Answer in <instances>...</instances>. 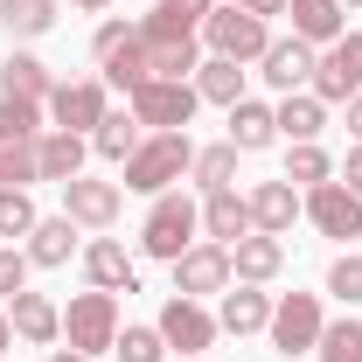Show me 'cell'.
Segmentation results:
<instances>
[{
    "mask_svg": "<svg viewBox=\"0 0 362 362\" xmlns=\"http://www.w3.org/2000/svg\"><path fill=\"white\" fill-rule=\"evenodd\" d=\"M188 168H195L188 133H153V139H139V146H133V160H126V188H133V195H168Z\"/></svg>",
    "mask_w": 362,
    "mask_h": 362,
    "instance_id": "obj_1",
    "label": "cell"
},
{
    "mask_svg": "<svg viewBox=\"0 0 362 362\" xmlns=\"http://www.w3.org/2000/svg\"><path fill=\"white\" fill-rule=\"evenodd\" d=\"M195 230H202V209L188 202V195H153V209H146V230H139V244H146V258H168L175 265L181 251L195 244Z\"/></svg>",
    "mask_w": 362,
    "mask_h": 362,
    "instance_id": "obj_2",
    "label": "cell"
},
{
    "mask_svg": "<svg viewBox=\"0 0 362 362\" xmlns=\"http://www.w3.org/2000/svg\"><path fill=\"white\" fill-rule=\"evenodd\" d=\"M202 42H209V56L251 63V56H265V49H272V35H265V14H251V7H209Z\"/></svg>",
    "mask_w": 362,
    "mask_h": 362,
    "instance_id": "obj_3",
    "label": "cell"
},
{
    "mask_svg": "<svg viewBox=\"0 0 362 362\" xmlns=\"http://www.w3.org/2000/svg\"><path fill=\"white\" fill-rule=\"evenodd\" d=\"M63 334H70L77 356L112 349V341H119V293H77L70 314H63Z\"/></svg>",
    "mask_w": 362,
    "mask_h": 362,
    "instance_id": "obj_4",
    "label": "cell"
},
{
    "mask_svg": "<svg viewBox=\"0 0 362 362\" xmlns=\"http://www.w3.org/2000/svg\"><path fill=\"white\" fill-rule=\"evenodd\" d=\"M195 84H175V77H146L133 90V119L139 126H153V133H181L188 119H195Z\"/></svg>",
    "mask_w": 362,
    "mask_h": 362,
    "instance_id": "obj_5",
    "label": "cell"
},
{
    "mask_svg": "<svg viewBox=\"0 0 362 362\" xmlns=\"http://www.w3.org/2000/svg\"><path fill=\"white\" fill-rule=\"evenodd\" d=\"M320 300L314 293H286V300H272V349L279 356H307V349H320Z\"/></svg>",
    "mask_w": 362,
    "mask_h": 362,
    "instance_id": "obj_6",
    "label": "cell"
},
{
    "mask_svg": "<svg viewBox=\"0 0 362 362\" xmlns=\"http://www.w3.org/2000/svg\"><path fill=\"white\" fill-rule=\"evenodd\" d=\"M362 90V35L327 42V56H314V98L320 105H349Z\"/></svg>",
    "mask_w": 362,
    "mask_h": 362,
    "instance_id": "obj_7",
    "label": "cell"
},
{
    "mask_svg": "<svg viewBox=\"0 0 362 362\" xmlns=\"http://www.w3.org/2000/svg\"><path fill=\"white\" fill-rule=\"evenodd\" d=\"M230 244H188L175 258V293L181 300H202V293H230Z\"/></svg>",
    "mask_w": 362,
    "mask_h": 362,
    "instance_id": "obj_8",
    "label": "cell"
},
{
    "mask_svg": "<svg viewBox=\"0 0 362 362\" xmlns=\"http://www.w3.org/2000/svg\"><path fill=\"white\" fill-rule=\"evenodd\" d=\"M300 209L314 216L320 237H341V244H349V237H362V195H356V188H341V181H314Z\"/></svg>",
    "mask_w": 362,
    "mask_h": 362,
    "instance_id": "obj_9",
    "label": "cell"
},
{
    "mask_svg": "<svg viewBox=\"0 0 362 362\" xmlns=\"http://www.w3.org/2000/svg\"><path fill=\"white\" fill-rule=\"evenodd\" d=\"M119 209H126V188H119V181H90V175L63 181V216H70V223L112 230V223H119Z\"/></svg>",
    "mask_w": 362,
    "mask_h": 362,
    "instance_id": "obj_10",
    "label": "cell"
},
{
    "mask_svg": "<svg viewBox=\"0 0 362 362\" xmlns=\"http://www.w3.org/2000/svg\"><path fill=\"white\" fill-rule=\"evenodd\" d=\"M49 112H56L63 133H98V119H105L112 105H105V84H98V77H77V84L49 90Z\"/></svg>",
    "mask_w": 362,
    "mask_h": 362,
    "instance_id": "obj_11",
    "label": "cell"
},
{
    "mask_svg": "<svg viewBox=\"0 0 362 362\" xmlns=\"http://www.w3.org/2000/svg\"><path fill=\"white\" fill-rule=\"evenodd\" d=\"M153 327H160V341H168V349H181V356H202V349L216 341V320L202 314V300H181V293L160 307V320H153Z\"/></svg>",
    "mask_w": 362,
    "mask_h": 362,
    "instance_id": "obj_12",
    "label": "cell"
},
{
    "mask_svg": "<svg viewBox=\"0 0 362 362\" xmlns=\"http://www.w3.org/2000/svg\"><path fill=\"white\" fill-rule=\"evenodd\" d=\"M7 327H14L21 341L49 349V341L63 334V307H56L49 293H14V300H7Z\"/></svg>",
    "mask_w": 362,
    "mask_h": 362,
    "instance_id": "obj_13",
    "label": "cell"
},
{
    "mask_svg": "<svg viewBox=\"0 0 362 362\" xmlns=\"http://www.w3.org/2000/svg\"><path fill=\"white\" fill-rule=\"evenodd\" d=\"M244 202H251V230H265V237H286L293 216H300V195H293V181H286V175H279V181H258Z\"/></svg>",
    "mask_w": 362,
    "mask_h": 362,
    "instance_id": "obj_14",
    "label": "cell"
},
{
    "mask_svg": "<svg viewBox=\"0 0 362 362\" xmlns=\"http://www.w3.org/2000/svg\"><path fill=\"white\" fill-rule=\"evenodd\" d=\"M279 265H286V244H279V237H265V230H251V237H237V244H230V272H237L244 286L279 279Z\"/></svg>",
    "mask_w": 362,
    "mask_h": 362,
    "instance_id": "obj_15",
    "label": "cell"
},
{
    "mask_svg": "<svg viewBox=\"0 0 362 362\" xmlns=\"http://www.w3.org/2000/svg\"><path fill=\"white\" fill-rule=\"evenodd\" d=\"M139 42H146V70H153V77H175V84H188V77L202 70V49H195V35H146V28H139Z\"/></svg>",
    "mask_w": 362,
    "mask_h": 362,
    "instance_id": "obj_16",
    "label": "cell"
},
{
    "mask_svg": "<svg viewBox=\"0 0 362 362\" xmlns=\"http://www.w3.org/2000/svg\"><path fill=\"white\" fill-rule=\"evenodd\" d=\"M35 175L56 181V188L77 181V175H84V133H63V126L42 133V139H35Z\"/></svg>",
    "mask_w": 362,
    "mask_h": 362,
    "instance_id": "obj_17",
    "label": "cell"
},
{
    "mask_svg": "<svg viewBox=\"0 0 362 362\" xmlns=\"http://www.w3.org/2000/svg\"><path fill=\"white\" fill-rule=\"evenodd\" d=\"M258 63H265V84H272V90H286V98H293L300 84H314V49L300 42V35H293V42H272Z\"/></svg>",
    "mask_w": 362,
    "mask_h": 362,
    "instance_id": "obj_18",
    "label": "cell"
},
{
    "mask_svg": "<svg viewBox=\"0 0 362 362\" xmlns=\"http://www.w3.org/2000/svg\"><path fill=\"white\" fill-rule=\"evenodd\" d=\"M84 272H90V286H98V293H133V286H139L126 244H112V237H98V244L84 251Z\"/></svg>",
    "mask_w": 362,
    "mask_h": 362,
    "instance_id": "obj_19",
    "label": "cell"
},
{
    "mask_svg": "<svg viewBox=\"0 0 362 362\" xmlns=\"http://www.w3.org/2000/svg\"><path fill=\"white\" fill-rule=\"evenodd\" d=\"M272 139H279L272 105H258V98H237V105H230V146H237V153H265Z\"/></svg>",
    "mask_w": 362,
    "mask_h": 362,
    "instance_id": "obj_20",
    "label": "cell"
},
{
    "mask_svg": "<svg viewBox=\"0 0 362 362\" xmlns=\"http://www.w3.org/2000/svg\"><path fill=\"white\" fill-rule=\"evenodd\" d=\"M202 230H209L216 244H237V237H251V202H244L237 188H216V195L202 202Z\"/></svg>",
    "mask_w": 362,
    "mask_h": 362,
    "instance_id": "obj_21",
    "label": "cell"
},
{
    "mask_svg": "<svg viewBox=\"0 0 362 362\" xmlns=\"http://www.w3.org/2000/svg\"><path fill=\"white\" fill-rule=\"evenodd\" d=\"M293 14V35L314 49V42H341V0H286Z\"/></svg>",
    "mask_w": 362,
    "mask_h": 362,
    "instance_id": "obj_22",
    "label": "cell"
},
{
    "mask_svg": "<svg viewBox=\"0 0 362 362\" xmlns=\"http://www.w3.org/2000/svg\"><path fill=\"white\" fill-rule=\"evenodd\" d=\"M272 119H279V133L293 139V146H314V139H320V126H327V105H320L314 90H293V98H286Z\"/></svg>",
    "mask_w": 362,
    "mask_h": 362,
    "instance_id": "obj_23",
    "label": "cell"
},
{
    "mask_svg": "<svg viewBox=\"0 0 362 362\" xmlns=\"http://www.w3.org/2000/svg\"><path fill=\"white\" fill-rule=\"evenodd\" d=\"M216 327H230V334H258V327H272V293H258V286H237V293H223V314H216Z\"/></svg>",
    "mask_w": 362,
    "mask_h": 362,
    "instance_id": "obj_24",
    "label": "cell"
},
{
    "mask_svg": "<svg viewBox=\"0 0 362 362\" xmlns=\"http://www.w3.org/2000/svg\"><path fill=\"white\" fill-rule=\"evenodd\" d=\"M70 251H77V223L70 216H42L28 230V265H70Z\"/></svg>",
    "mask_w": 362,
    "mask_h": 362,
    "instance_id": "obj_25",
    "label": "cell"
},
{
    "mask_svg": "<svg viewBox=\"0 0 362 362\" xmlns=\"http://www.w3.org/2000/svg\"><path fill=\"white\" fill-rule=\"evenodd\" d=\"M49 63H35V56H7L0 63V98H28V105H49Z\"/></svg>",
    "mask_w": 362,
    "mask_h": 362,
    "instance_id": "obj_26",
    "label": "cell"
},
{
    "mask_svg": "<svg viewBox=\"0 0 362 362\" xmlns=\"http://www.w3.org/2000/svg\"><path fill=\"white\" fill-rule=\"evenodd\" d=\"M209 7L216 0H153V14L139 21L146 35H195L202 21H209Z\"/></svg>",
    "mask_w": 362,
    "mask_h": 362,
    "instance_id": "obj_27",
    "label": "cell"
},
{
    "mask_svg": "<svg viewBox=\"0 0 362 362\" xmlns=\"http://www.w3.org/2000/svg\"><path fill=\"white\" fill-rule=\"evenodd\" d=\"M195 98H202V105H237V98H244V70H237L230 56H209V63L195 70Z\"/></svg>",
    "mask_w": 362,
    "mask_h": 362,
    "instance_id": "obj_28",
    "label": "cell"
},
{
    "mask_svg": "<svg viewBox=\"0 0 362 362\" xmlns=\"http://www.w3.org/2000/svg\"><path fill=\"white\" fill-rule=\"evenodd\" d=\"M90 146H98L105 160H119V168H126V160H133V146H139V119H133V112H105V119H98V133H90Z\"/></svg>",
    "mask_w": 362,
    "mask_h": 362,
    "instance_id": "obj_29",
    "label": "cell"
},
{
    "mask_svg": "<svg viewBox=\"0 0 362 362\" xmlns=\"http://www.w3.org/2000/svg\"><path fill=\"white\" fill-rule=\"evenodd\" d=\"M0 28L21 35V42L28 35H49L56 28V0H0Z\"/></svg>",
    "mask_w": 362,
    "mask_h": 362,
    "instance_id": "obj_30",
    "label": "cell"
},
{
    "mask_svg": "<svg viewBox=\"0 0 362 362\" xmlns=\"http://www.w3.org/2000/svg\"><path fill=\"white\" fill-rule=\"evenodd\" d=\"M105 77L126 90V98H133V90L146 84V77H153V70H146V42H139V28H133V35H126L119 49H112V56H105Z\"/></svg>",
    "mask_w": 362,
    "mask_h": 362,
    "instance_id": "obj_31",
    "label": "cell"
},
{
    "mask_svg": "<svg viewBox=\"0 0 362 362\" xmlns=\"http://www.w3.org/2000/svg\"><path fill=\"white\" fill-rule=\"evenodd\" d=\"M42 126V105H28V98H0V146H28V139Z\"/></svg>",
    "mask_w": 362,
    "mask_h": 362,
    "instance_id": "obj_32",
    "label": "cell"
},
{
    "mask_svg": "<svg viewBox=\"0 0 362 362\" xmlns=\"http://www.w3.org/2000/svg\"><path fill=\"white\" fill-rule=\"evenodd\" d=\"M188 175L202 181V195H216V188H230V175H237V146H230V139H223V146H202Z\"/></svg>",
    "mask_w": 362,
    "mask_h": 362,
    "instance_id": "obj_33",
    "label": "cell"
},
{
    "mask_svg": "<svg viewBox=\"0 0 362 362\" xmlns=\"http://www.w3.org/2000/svg\"><path fill=\"white\" fill-rule=\"evenodd\" d=\"M320 362H362V320L320 327Z\"/></svg>",
    "mask_w": 362,
    "mask_h": 362,
    "instance_id": "obj_34",
    "label": "cell"
},
{
    "mask_svg": "<svg viewBox=\"0 0 362 362\" xmlns=\"http://www.w3.org/2000/svg\"><path fill=\"white\" fill-rule=\"evenodd\" d=\"M35 223H42V216H35L28 188H0V237H28Z\"/></svg>",
    "mask_w": 362,
    "mask_h": 362,
    "instance_id": "obj_35",
    "label": "cell"
},
{
    "mask_svg": "<svg viewBox=\"0 0 362 362\" xmlns=\"http://www.w3.org/2000/svg\"><path fill=\"white\" fill-rule=\"evenodd\" d=\"M119 362H160L168 356V341H160V327H119Z\"/></svg>",
    "mask_w": 362,
    "mask_h": 362,
    "instance_id": "obj_36",
    "label": "cell"
},
{
    "mask_svg": "<svg viewBox=\"0 0 362 362\" xmlns=\"http://www.w3.org/2000/svg\"><path fill=\"white\" fill-rule=\"evenodd\" d=\"M28 181H42L35 175V139L28 146H0V188H28Z\"/></svg>",
    "mask_w": 362,
    "mask_h": 362,
    "instance_id": "obj_37",
    "label": "cell"
},
{
    "mask_svg": "<svg viewBox=\"0 0 362 362\" xmlns=\"http://www.w3.org/2000/svg\"><path fill=\"white\" fill-rule=\"evenodd\" d=\"M327 293H334V300H349V307L362 300V258H356V251L327 265Z\"/></svg>",
    "mask_w": 362,
    "mask_h": 362,
    "instance_id": "obj_38",
    "label": "cell"
},
{
    "mask_svg": "<svg viewBox=\"0 0 362 362\" xmlns=\"http://www.w3.org/2000/svg\"><path fill=\"white\" fill-rule=\"evenodd\" d=\"M327 175H334V168H327V153H320V146H293L286 181H307V188H314V181H327Z\"/></svg>",
    "mask_w": 362,
    "mask_h": 362,
    "instance_id": "obj_39",
    "label": "cell"
},
{
    "mask_svg": "<svg viewBox=\"0 0 362 362\" xmlns=\"http://www.w3.org/2000/svg\"><path fill=\"white\" fill-rule=\"evenodd\" d=\"M14 293H28V251L0 244V300H14Z\"/></svg>",
    "mask_w": 362,
    "mask_h": 362,
    "instance_id": "obj_40",
    "label": "cell"
},
{
    "mask_svg": "<svg viewBox=\"0 0 362 362\" xmlns=\"http://www.w3.org/2000/svg\"><path fill=\"white\" fill-rule=\"evenodd\" d=\"M126 35H133V28H126V21H105V28H98V42H90V49H98V63H105V56H112V49L126 42Z\"/></svg>",
    "mask_w": 362,
    "mask_h": 362,
    "instance_id": "obj_41",
    "label": "cell"
},
{
    "mask_svg": "<svg viewBox=\"0 0 362 362\" xmlns=\"http://www.w3.org/2000/svg\"><path fill=\"white\" fill-rule=\"evenodd\" d=\"M341 188H356V195H362V146L349 153V168H341Z\"/></svg>",
    "mask_w": 362,
    "mask_h": 362,
    "instance_id": "obj_42",
    "label": "cell"
},
{
    "mask_svg": "<svg viewBox=\"0 0 362 362\" xmlns=\"http://www.w3.org/2000/svg\"><path fill=\"white\" fill-rule=\"evenodd\" d=\"M230 7H251V14H286V0H230Z\"/></svg>",
    "mask_w": 362,
    "mask_h": 362,
    "instance_id": "obj_43",
    "label": "cell"
},
{
    "mask_svg": "<svg viewBox=\"0 0 362 362\" xmlns=\"http://www.w3.org/2000/svg\"><path fill=\"white\" fill-rule=\"evenodd\" d=\"M349 133L362 139V90H356V98H349Z\"/></svg>",
    "mask_w": 362,
    "mask_h": 362,
    "instance_id": "obj_44",
    "label": "cell"
},
{
    "mask_svg": "<svg viewBox=\"0 0 362 362\" xmlns=\"http://www.w3.org/2000/svg\"><path fill=\"white\" fill-rule=\"evenodd\" d=\"M49 362H90V356H77V349H56V356H49Z\"/></svg>",
    "mask_w": 362,
    "mask_h": 362,
    "instance_id": "obj_45",
    "label": "cell"
},
{
    "mask_svg": "<svg viewBox=\"0 0 362 362\" xmlns=\"http://www.w3.org/2000/svg\"><path fill=\"white\" fill-rule=\"evenodd\" d=\"M7 334H14V327H7V314H0V356H7Z\"/></svg>",
    "mask_w": 362,
    "mask_h": 362,
    "instance_id": "obj_46",
    "label": "cell"
},
{
    "mask_svg": "<svg viewBox=\"0 0 362 362\" xmlns=\"http://www.w3.org/2000/svg\"><path fill=\"white\" fill-rule=\"evenodd\" d=\"M77 7H90V14H98V7H105V0H77Z\"/></svg>",
    "mask_w": 362,
    "mask_h": 362,
    "instance_id": "obj_47",
    "label": "cell"
},
{
    "mask_svg": "<svg viewBox=\"0 0 362 362\" xmlns=\"http://www.w3.org/2000/svg\"><path fill=\"white\" fill-rule=\"evenodd\" d=\"M341 7H362V0H341Z\"/></svg>",
    "mask_w": 362,
    "mask_h": 362,
    "instance_id": "obj_48",
    "label": "cell"
},
{
    "mask_svg": "<svg viewBox=\"0 0 362 362\" xmlns=\"http://www.w3.org/2000/svg\"><path fill=\"white\" fill-rule=\"evenodd\" d=\"M188 362H202V356H188Z\"/></svg>",
    "mask_w": 362,
    "mask_h": 362,
    "instance_id": "obj_49",
    "label": "cell"
}]
</instances>
